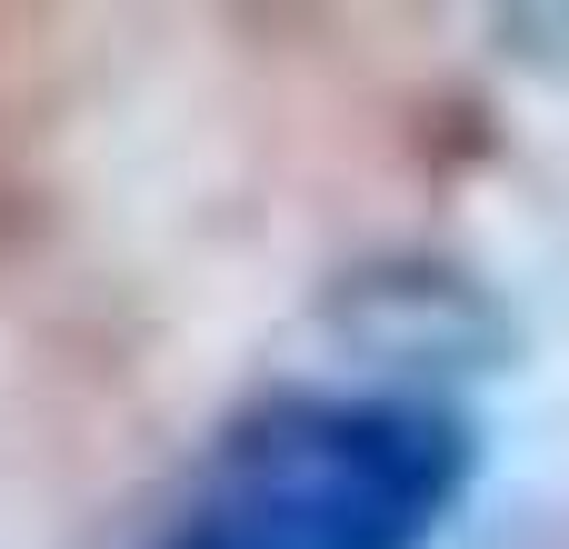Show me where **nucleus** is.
<instances>
[{
  "mask_svg": "<svg viewBox=\"0 0 569 549\" xmlns=\"http://www.w3.org/2000/svg\"><path fill=\"white\" fill-rule=\"evenodd\" d=\"M480 470L470 420L410 380H290L220 420L140 549H440Z\"/></svg>",
  "mask_w": 569,
  "mask_h": 549,
  "instance_id": "obj_1",
  "label": "nucleus"
}]
</instances>
